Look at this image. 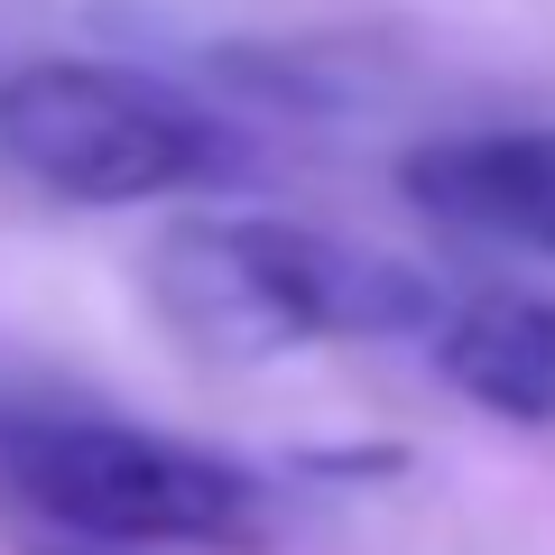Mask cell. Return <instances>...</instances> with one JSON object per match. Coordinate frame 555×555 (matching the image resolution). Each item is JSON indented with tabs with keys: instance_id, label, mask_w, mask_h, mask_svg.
Segmentation results:
<instances>
[{
	"instance_id": "2",
	"label": "cell",
	"mask_w": 555,
	"mask_h": 555,
	"mask_svg": "<svg viewBox=\"0 0 555 555\" xmlns=\"http://www.w3.org/2000/svg\"><path fill=\"white\" fill-rule=\"evenodd\" d=\"M0 158L38 195L120 214V204L241 177L250 149L214 102H195L167 75H139L112 56H28L0 75Z\"/></svg>"
},
{
	"instance_id": "4",
	"label": "cell",
	"mask_w": 555,
	"mask_h": 555,
	"mask_svg": "<svg viewBox=\"0 0 555 555\" xmlns=\"http://www.w3.org/2000/svg\"><path fill=\"white\" fill-rule=\"evenodd\" d=\"M398 195L491 250L555 259V130H454L398 158Z\"/></svg>"
},
{
	"instance_id": "5",
	"label": "cell",
	"mask_w": 555,
	"mask_h": 555,
	"mask_svg": "<svg viewBox=\"0 0 555 555\" xmlns=\"http://www.w3.org/2000/svg\"><path fill=\"white\" fill-rule=\"evenodd\" d=\"M436 371L500 426H555V297L546 287H473L444 306Z\"/></svg>"
},
{
	"instance_id": "6",
	"label": "cell",
	"mask_w": 555,
	"mask_h": 555,
	"mask_svg": "<svg viewBox=\"0 0 555 555\" xmlns=\"http://www.w3.org/2000/svg\"><path fill=\"white\" fill-rule=\"evenodd\" d=\"M28 555H139V546H93V537H56V528H38V537H28Z\"/></svg>"
},
{
	"instance_id": "3",
	"label": "cell",
	"mask_w": 555,
	"mask_h": 555,
	"mask_svg": "<svg viewBox=\"0 0 555 555\" xmlns=\"http://www.w3.org/2000/svg\"><path fill=\"white\" fill-rule=\"evenodd\" d=\"M0 491L56 537L139 555L259 537V481L241 463L93 408H10L0 398Z\"/></svg>"
},
{
	"instance_id": "1",
	"label": "cell",
	"mask_w": 555,
	"mask_h": 555,
	"mask_svg": "<svg viewBox=\"0 0 555 555\" xmlns=\"http://www.w3.org/2000/svg\"><path fill=\"white\" fill-rule=\"evenodd\" d=\"M149 306L204 361H278L306 343L436 334L444 287L389 250L334 241L287 214H185L149 250Z\"/></svg>"
}]
</instances>
